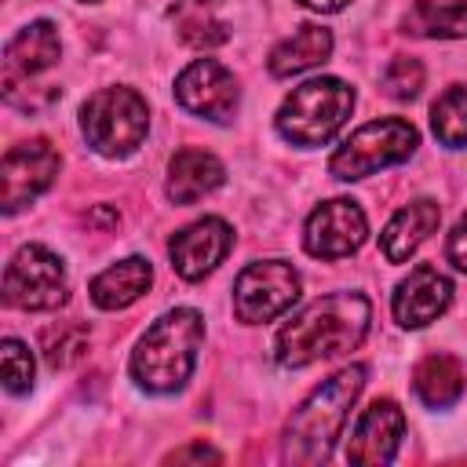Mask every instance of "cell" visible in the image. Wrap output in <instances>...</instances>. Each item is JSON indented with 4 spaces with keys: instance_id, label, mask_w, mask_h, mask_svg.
I'll list each match as a JSON object with an SVG mask.
<instances>
[{
    "instance_id": "obj_12",
    "label": "cell",
    "mask_w": 467,
    "mask_h": 467,
    "mask_svg": "<svg viewBox=\"0 0 467 467\" xmlns=\"http://www.w3.org/2000/svg\"><path fill=\"white\" fill-rule=\"evenodd\" d=\"M368 237V219L358 201L350 197H332L321 201L303 226V248L314 259H343L354 255Z\"/></svg>"
},
{
    "instance_id": "obj_7",
    "label": "cell",
    "mask_w": 467,
    "mask_h": 467,
    "mask_svg": "<svg viewBox=\"0 0 467 467\" xmlns=\"http://www.w3.org/2000/svg\"><path fill=\"white\" fill-rule=\"evenodd\" d=\"M420 146V131L405 120V117H379L361 124L332 157H328V171L343 182L365 179L379 168L401 164L416 153Z\"/></svg>"
},
{
    "instance_id": "obj_8",
    "label": "cell",
    "mask_w": 467,
    "mask_h": 467,
    "mask_svg": "<svg viewBox=\"0 0 467 467\" xmlns=\"http://www.w3.org/2000/svg\"><path fill=\"white\" fill-rule=\"evenodd\" d=\"M69 296L62 259L44 244H22L4 270V299L18 310H58Z\"/></svg>"
},
{
    "instance_id": "obj_6",
    "label": "cell",
    "mask_w": 467,
    "mask_h": 467,
    "mask_svg": "<svg viewBox=\"0 0 467 467\" xmlns=\"http://www.w3.org/2000/svg\"><path fill=\"white\" fill-rule=\"evenodd\" d=\"M80 131L99 157H131L150 131V106L135 88H102L80 106Z\"/></svg>"
},
{
    "instance_id": "obj_11",
    "label": "cell",
    "mask_w": 467,
    "mask_h": 467,
    "mask_svg": "<svg viewBox=\"0 0 467 467\" xmlns=\"http://www.w3.org/2000/svg\"><path fill=\"white\" fill-rule=\"evenodd\" d=\"M58 175V150L47 139H26L0 161V204L7 215L33 204Z\"/></svg>"
},
{
    "instance_id": "obj_1",
    "label": "cell",
    "mask_w": 467,
    "mask_h": 467,
    "mask_svg": "<svg viewBox=\"0 0 467 467\" xmlns=\"http://www.w3.org/2000/svg\"><path fill=\"white\" fill-rule=\"evenodd\" d=\"M372 321V303L361 292H332L292 314L274 339V358L285 368H306L314 361L354 350Z\"/></svg>"
},
{
    "instance_id": "obj_10",
    "label": "cell",
    "mask_w": 467,
    "mask_h": 467,
    "mask_svg": "<svg viewBox=\"0 0 467 467\" xmlns=\"http://www.w3.org/2000/svg\"><path fill=\"white\" fill-rule=\"evenodd\" d=\"M175 102L201 120L226 124L241 106V84L219 58H193L175 77Z\"/></svg>"
},
{
    "instance_id": "obj_20",
    "label": "cell",
    "mask_w": 467,
    "mask_h": 467,
    "mask_svg": "<svg viewBox=\"0 0 467 467\" xmlns=\"http://www.w3.org/2000/svg\"><path fill=\"white\" fill-rule=\"evenodd\" d=\"M467 387V372L452 354H427L412 368V390L427 409H449L460 401Z\"/></svg>"
},
{
    "instance_id": "obj_17",
    "label": "cell",
    "mask_w": 467,
    "mask_h": 467,
    "mask_svg": "<svg viewBox=\"0 0 467 467\" xmlns=\"http://www.w3.org/2000/svg\"><path fill=\"white\" fill-rule=\"evenodd\" d=\"M438 223H441L438 201L416 197V201L401 204V208L387 219V226H383V234H379V248H383L387 263H409V259L416 255V248L438 230Z\"/></svg>"
},
{
    "instance_id": "obj_24",
    "label": "cell",
    "mask_w": 467,
    "mask_h": 467,
    "mask_svg": "<svg viewBox=\"0 0 467 467\" xmlns=\"http://www.w3.org/2000/svg\"><path fill=\"white\" fill-rule=\"evenodd\" d=\"M0 372H4V390L7 394H26L33 387L36 365H33V354H29V347L22 339L7 336L0 343Z\"/></svg>"
},
{
    "instance_id": "obj_2",
    "label": "cell",
    "mask_w": 467,
    "mask_h": 467,
    "mask_svg": "<svg viewBox=\"0 0 467 467\" xmlns=\"http://www.w3.org/2000/svg\"><path fill=\"white\" fill-rule=\"evenodd\" d=\"M368 368L365 365H347L339 372H332L325 383H317L299 409L288 416L285 434H281V460L285 463H299V467H314L325 463L343 434V423L365 387Z\"/></svg>"
},
{
    "instance_id": "obj_21",
    "label": "cell",
    "mask_w": 467,
    "mask_h": 467,
    "mask_svg": "<svg viewBox=\"0 0 467 467\" xmlns=\"http://www.w3.org/2000/svg\"><path fill=\"white\" fill-rule=\"evenodd\" d=\"M168 18L175 26V36L197 51H212L230 36L226 22L215 11V0H175L168 7Z\"/></svg>"
},
{
    "instance_id": "obj_5",
    "label": "cell",
    "mask_w": 467,
    "mask_h": 467,
    "mask_svg": "<svg viewBox=\"0 0 467 467\" xmlns=\"http://www.w3.org/2000/svg\"><path fill=\"white\" fill-rule=\"evenodd\" d=\"M62 58L58 26L47 18H36L22 26L4 44V99L18 109H44L62 91L55 84H36L40 73H47Z\"/></svg>"
},
{
    "instance_id": "obj_14",
    "label": "cell",
    "mask_w": 467,
    "mask_h": 467,
    "mask_svg": "<svg viewBox=\"0 0 467 467\" xmlns=\"http://www.w3.org/2000/svg\"><path fill=\"white\" fill-rule=\"evenodd\" d=\"M405 438V412L394 398H376L354 423L347 441V463L358 467H383L398 456V445Z\"/></svg>"
},
{
    "instance_id": "obj_30",
    "label": "cell",
    "mask_w": 467,
    "mask_h": 467,
    "mask_svg": "<svg viewBox=\"0 0 467 467\" xmlns=\"http://www.w3.org/2000/svg\"><path fill=\"white\" fill-rule=\"evenodd\" d=\"M80 4H95V0H80Z\"/></svg>"
},
{
    "instance_id": "obj_25",
    "label": "cell",
    "mask_w": 467,
    "mask_h": 467,
    "mask_svg": "<svg viewBox=\"0 0 467 467\" xmlns=\"http://www.w3.org/2000/svg\"><path fill=\"white\" fill-rule=\"evenodd\" d=\"M423 62L420 58H412V55H394L390 62H387V69H383V91L390 95V99H398V102H405V99H416L420 95V88H423Z\"/></svg>"
},
{
    "instance_id": "obj_19",
    "label": "cell",
    "mask_w": 467,
    "mask_h": 467,
    "mask_svg": "<svg viewBox=\"0 0 467 467\" xmlns=\"http://www.w3.org/2000/svg\"><path fill=\"white\" fill-rule=\"evenodd\" d=\"M328 55H332V29H325L317 22H303L292 36H285L270 51L266 66H270L274 77H296V73H306V69L321 66Z\"/></svg>"
},
{
    "instance_id": "obj_26",
    "label": "cell",
    "mask_w": 467,
    "mask_h": 467,
    "mask_svg": "<svg viewBox=\"0 0 467 467\" xmlns=\"http://www.w3.org/2000/svg\"><path fill=\"white\" fill-rule=\"evenodd\" d=\"M84 350H88V332H84V328H62L58 336H47L44 358H47L51 368H66V365H73Z\"/></svg>"
},
{
    "instance_id": "obj_3",
    "label": "cell",
    "mask_w": 467,
    "mask_h": 467,
    "mask_svg": "<svg viewBox=\"0 0 467 467\" xmlns=\"http://www.w3.org/2000/svg\"><path fill=\"white\" fill-rule=\"evenodd\" d=\"M204 343V317L193 306H175L161 314L131 350V379L150 394L182 390L193 376L197 350Z\"/></svg>"
},
{
    "instance_id": "obj_13",
    "label": "cell",
    "mask_w": 467,
    "mask_h": 467,
    "mask_svg": "<svg viewBox=\"0 0 467 467\" xmlns=\"http://www.w3.org/2000/svg\"><path fill=\"white\" fill-rule=\"evenodd\" d=\"M234 248V230L226 219L219 215H204L190 226H182L171 241H168V255H171V270L182 281H201L208 277Z\"/></svg>"
},
{
    "instance_id": "obj_23",
    "label": "cell",
    "mask_w": 467,
    "mask_h": 467,
    "mask_svg": "<svg viewBox=\"0 0 467 467\" xmlns=\"http://www.w3.org/2000/svg\"><path fill=\"white\" fill-rule=\"evenodd\" d=\"M431 128L441 146L449 150L467 146V88L452 84L449 91L438 95V102L431 106Z\"/></svg>"
},
{
    "instance_id": "obj_28",
    "label": "cell",
    "mask_w": 467,
    "mask_h": 467,
    "mask_svg": "<svg viewBox=\"0 0 467 467\" xmlns=\"http://www.w3.org/2000/svg\"><path fill=\"white\" fill-rule=\"evenodd\" d=\"M168 463H186V460H193V463H219L223 460V452L219 449H212V445H204V441H193V445H186V449H175V452H168L164 456Z\"/></svg>"
},
{
    "instance_id": "obj_4",
    "label": "cell",
    "mask_w": 467,
    "mask_h": 467,
    "mask_svg": "<svg viewBox=\"0 0 467 467\" xmlns=\"http://www.w3.org/2000/svg\"><path fill=\"white\" fill-rule=\"evenodd\" d=\"M354 109V88L339 77H310L299 88H292L274 117L277 135L292 146H325L350 117Z\"/></svg>"
},
{
    "instance_id": "obj_9",
    "label": "cell",
    "mask_w": 467,
    "mask_h": 467,
    "mask_svg": "<svg viewBox=\"0 0 467 467\" xmlns=\"http://www.w3.org/2000/svg\"><path fill=\"white\" fill-rule=\"evenodd\" d=\"M299 270L285 259L248 263L234 281V314L244 325H263L292 310L299 299Z\"/></svg>"
},
{
    "instance_id": "obj_15",
    "label": "cell",
    "mask_w": 467,
    "mask_h": 467,
    "mask_svg": "<svg viewBox=\"0 0 467 467\" xmlns=\"http://www.w3.org/2000/svg\"><path fill=\"white\" fill-rule=\"evenodd\" d=\"M449 303H452V281L438 266L420 263L409 270V277L398 281L390 310L401 328H427L449 310Z\"/></svg>"
},
{
    "instance_id": "obj_27",
    "label": "cell",
    "mask_w": 467,
    "mask_h": 467,
    "mask_svg": "<svg viewBox=\"0 0 467 467\" xmlns=\"http://www.w3.org/2000/svg\"><path fill=\"white\" fill-rule=\"evenodd\" d=\"M445 255H449V263H452L456 270H463V274H467V212L456 219V226H452V234H449V241H445Z\"/></svg>"
},
{
    "instance_id": "obj_16",
    "label": "cell",
    "mask_w": 467,
    "mask_h": 467,
    "mask_svg": "<svg viewBox=\"0 0 467 467\" xmlns=\"http://www.w3.org/2000/svg\"><path fill=\"white\" fill-rule=\"evenodd\" d=\"M226 179V168L215 153L186 146L168 161V179H164V193L171 204H193L208 193H215Z\"/></svg>"
},
{
    "instance_id": "obj_22",
    "label": "cell",
    "mask_w": 467,
    "mask_h": 467,
    "mask_svg": "<svg viewBox=\"0 0 467 467\" xmlns=\"http://www.w3.org/2000/svg\"><path fill=\"white\" fill-rule=\"evenodd\" d=\"M401 29L409 36H431V40H463L467 36V0H416Z\"/></svg>"
},
{
    "instance_id": "obj_18",
    "label": "cell",
    "mask_w": 467,
    "mask_h": 467,
    "mask_svg": "<svg viewBox=\"0 0 467 467\" xmlns=\"http://www.w3.org/2000/svg\"><path fill=\"white\" fill-rule=\"evenodd\" d=\"M150 285H153V266H150V259L128 255V259L106 266L102 274H95V281L88 285V292H91V303H95L99 310H124V306H131L135 299H142V296L150 292Z\"/></svg>"
},
{
    "instance_id": "obj_29",
    "label": "cell",
    "mask_w": 467,
    "mask_h": 467,
    "mask_svg": "<svg viewBox=\"0 0 467 467\" xmlns=\"http://www.w3.org/2000/svg\"><path fill=\"white\" fill-rule=\"evenodd\" d=\"M303 7H310V11H317V15H336V11H343L350 0H299Z\"/></svg>"
}]
</instances>
